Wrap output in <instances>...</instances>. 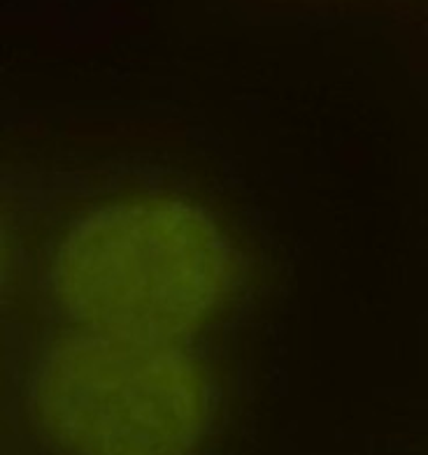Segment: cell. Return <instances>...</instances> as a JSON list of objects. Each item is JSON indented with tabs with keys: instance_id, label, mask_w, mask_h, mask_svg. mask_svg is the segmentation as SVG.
<instances>
[{
	"instance_id": "cell-1",
	"label": "cell",
	"mask_w": 428,
	"mask_h": 455,
	"mask_svg": "<svg viewBox=\"0 0 428 455\" xmlns=\"http://www.w3.org/2000/svg\"><path fill=\"white\" fill-rule=\"evenodd\" d=\"M3 263L40 323L175 344H198L245 272L206 204L163 191L82 200L40 242L5 235Z\"/></svg>"
},
{
	"instance_id": "cell-2",
	"label": "cell",
	"mask_w": 428,
	"mask_h": 455,
	"mask_svg": "<svg viewBox=\"0 0 428 455\" xmlns=\"http://www.w3.org/2000/svg\"><path fill=\"white\" fill-rule=\"evenodd\" d=\"M219 400L198 344L5 321L3 455H203Z\"/></svg>"
}]
</instances>
